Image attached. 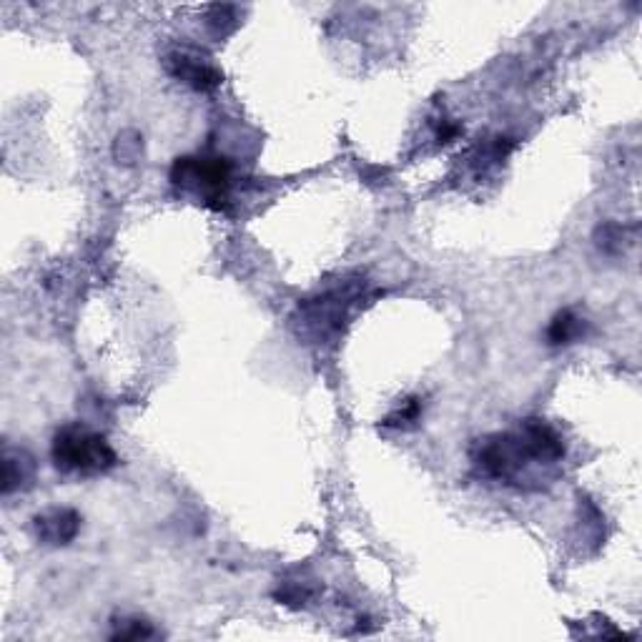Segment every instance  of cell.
<instances>
[{
  "mask_svg": "<svg viewBox=\"0 0 642 642\" xmlns=\"http://www.w3.org/2000/svg\"><path fill=\"white\" fill-rule=\"evenodd\" d=\"M565 439L545 419H525L512 432L487 434L469 452L479 477L517 487L542 490L557 477V464L565 459Z\"/></svg>",
  "mask_w": 642,
  "mask_h": 642,
  "instance_id": "6da1fadb",
  "label": "cell"
},
{
  "mask_svg": "<svg viewBox=\"0 0 642 642\" xmlns=\"http://www.w3.org/2000/svg\"><path fill=\"white\" fill-rule=\"evenodd\" d=\"M51 457L61 472L76 477H101L118 467V454L111 442L81 422L63 424L53 434Z\"/></svg>",
  "mask_w": 642,
  "mask_h": 642,
  "instance_id": "7a4b0ae2",
  "label": "cell"
},
{
  "mask_svg": "<svg viewBox=\"0 0 642 642\" xmlns=\"http://www.w3.org/2000/svg\"><path fill=\"white\" fill-rule=\"evenodd\" d=\"M231 161L224 156H181L171 166V184L199 196L209 209L226 211L231 191Z\"/></svg>",
  "mask_w": 642,
  "mask_h": 642,
  "instance_id": "3957f363",
  "label": "cell"
},
{
  "mask_svg": "<svg viewBox=\"0 0 642 642\" xmlns=\"http://www.w3.org/2000/svg\"><path fill=\"white\" fill-rule=\"evenodd\" d=\"M164 66L169 76L199 93H211L224 83V73L216 68L209 53L194 46H176L166 53Z\"/></svg>",
  "mask_w": 642,
  "mask_h": 642,
  "instance_id": "277c9868",
  "label": "cell"
},
{
  "mask_svg": "<svg viewBox=\"0 0 642 642\" xmlns=\"http://www.w3.org/2000/svg\"><path fill=\"white\" fill-rule=\"evenodd\" d=\"M33 532L41 545L66 547L81 532V515L71 507H51L33 517Z\"/></svg>",
  "mask_w": 642,
  "mask_h": 642,
  "instance_id": "5b68a950",
  "label": "cell"
},
{
  "mask_svg": "<svg viewBox=\"0 0 642 642\" xmlns=\"http://www.w3.org/2000/svg\"><path fill=\"white\" fill-rule=\"evenodd\" d=\"M36 479V459L23 447L3 449V497H11L13 492L28 490Z\"/></svg>",
  "mask_w": 642,
  "mask_h": 642,
  "instance_id": "8992f818",
  "label": "cell"
},
{
  "mask_svg": "<svg viewBox=\"0 0 642 642\" xmlns=\"http://www.w3.org/2000/svg\"><path fill=\"white\" fill-rule=\"evenodd\" d=\"M587 332V321L582 316H577L572 309H562L552 316L550 327H547L545 337L550 347H567V344H575L585 337Z\"/></svg>",
  "mask_w": 642,
  "mask_h": 642,
  "instance_id": "52a82bcc",
  "label": "cell"
},
{
  "mask_svg": "<svg viewBox=\"0 0 642 642\" xmlns=\"http://www.w3.org/2000/svg\"><path fill=\"white\" fill-rule=\"evenodd\" d=\"M419 414H422V402L417 397L407 399V402L399 404L392 414L382 422V427L389 429H412L414 424L419 422Z\"/></svg>",
  "mask_w": 642,
  "mask_h": 642,
  "instance_id": "ba28073f",
  "label": "cell"
},
{
  "mask_svg": "<svg viewBox=\"0 0 642 642\" xmlns=\"http://www.w3.org/2000/svg\"><path fill=\"white\" fill-rule=\"evenodd\" d=\"M209 28L216 38L229 36L236 28V8L234 6H214L209 8Z\"/></svg>",
  "mask_w": 642,
  "mask_h": 642,
  "instance_id": "9c48e42d",
  "label": "cell"
},
{
  "mask_svg": "<svg viewBox=\"0 0 642 642\" xmlns=\"http://www.w3.org/2000/svg\"><path fill=\"white\" fill-rule=\"evenodd\" d=\"M153 627L146 620H126L123 625H118V630L113 632L111 640H148L153 637Z\"/></svg>",
  "mask_w": 642,
  "mask_h": 642,
  "instance_id": "30bf717a",
  "label": "cell"
},
{
  "mask_svg": "<svg viewBox=\"0 0 642 642\" xmlns=\"http://www.w3.org/2000/svg\"><path fill=\"white\" fill-rule=\"evenodd\" d=\"M622 236H625L622 226L605 224L597 229V246H600L602 251H607V254H615V251L622 249V244H620Z\"/></svg>",
  "mask_w": 642,
  "mask_h": 642,
  "instance_id": "8fae6325",
  "label": "cell"
},
{
  "mask_svg": "<svg viewBox=\"0 0 642 642\" xmlns=\"http://www.w3.org/2000/svg\"><path fill=\"white\" fill-rule=\"evenodd\" d=\"M459 133H462V126H459V123H449V121H444L442 126H439L437 138H439V143H452L454 138L459 136Z\"/></svg>",
  "mask_w": 642,
  "mask_h": 642,
  "instance_id": "7c38bea8",
  "label": "cell"
}]
</instances>
